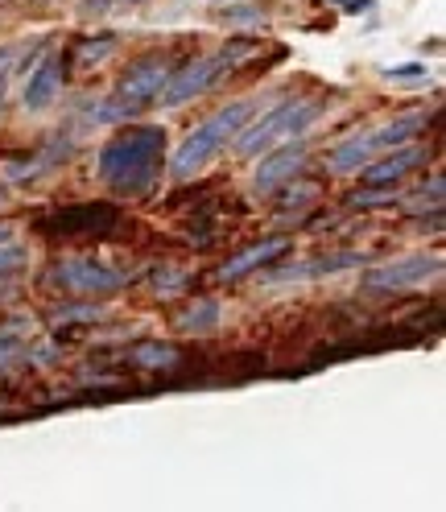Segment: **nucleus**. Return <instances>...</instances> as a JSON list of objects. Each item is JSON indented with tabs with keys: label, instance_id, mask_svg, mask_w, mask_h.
Here are the masks:
<instances>
[{
	"label": "nucleus",
	"instance_id": "nucleus-1",
	"mask_svg": "<svg viewBox=\"0 0 446 512\" xmlns=\"http://www.w3.org/2000/svg\"><path fill=\"white\" fill-rule=\"evenodd\" d=\"M166 170V133L153 124H137L116 133L95 153V178L116 195H149Z\"/></svg>",
	"mask_w": 446,
	"mask_h": 512
},
{
	"label": "nucleus",
	"instance_id": "nucleus-2",
	"mask_svg": "<svg viewBox=\"0 0 446 512\" xmlns=\"http://www.w3.org/2000/svg\"><path fill=\"white\" fill-rule=\"evenodd\" d=\"M252 112H257V104H248V100H236V104H228V108H219L215 116H207L195 133H190L178 149H174V157H166L170 162V174L182 182V178H190V174H199L211 157L228 145L240 128L252 120Z\"/></svg>",
	"mask_w": 446,
	"mask_h": 512
},
{
	"label": "nucleus",
	"instance_id": "nucleus-3",
	"mask_svg": "<svg viewBox=\"0 0 446 512\" xmlns=\"http://www.w3.org/2000/svg\"><path fill=\"white\" fill-rule=\"evenodd\" d=\"M323 112H327L323 100H294V95H285V100L273 104L261 120H248V124L240 128V133H236V153H240V157H257V153L273 149L277 141L302 137Z\"/></svg>",
	"mask_w": 446,
	"mask_h": 512
},
{
	"label": "nucleus",
	"instance_id": "nucleus-4",
	"mask_svg": "<svg viewBox=\"0 0 446 512\" xmlns=\"http://www.w3.org/2000/svg\"><path fill=\"white\" fill-rule=\"evenodd\" d=\"M422 128H426V112H405V116H397V120H389V124L372 128V133H356V137L339 141V145L327 153V166H331L335 174H356V170H364V166L372 162V153H385V149H393V145H405V141L418 137Z\"/></svg>",
	"mask_w": 446,
	"mask_h": 512
},
{
	"label": "nucleus",
	"instance_id": "nucleus-5",
	"mask_svg": "<svg viewBox=\"0 0 446 512\" xmlns=\"http://www.w3.org/2000/svg\"><path fill=\"white\" fill-rule=\"evenodd\" d=\"M170 79V62L166 58H141L129 67V75H124L116 83V95H112V104L95 112V120H129L137 108L153 104L157 100V91H162V83Z\"/></svg>",
	"mask_w": 446,
	"mask_h": 512
},
{
	"label": "nucleus",
	"instance_id": "nucleus-6",
	"mask_svg": "<svg viewBox=\"0 0 446 512\" xmlns=\"http://www.w3.org/2000/svg\"><path fill=\"white\" fill-rule=\"evenodd\" d=\"M50 281L58 285V290H67V294H112L120 290V285H129L133 273H124V269H108L104 261H91V256H79V261H58L50 269Z\"/></svg>",
	"mask_w": 446,
	"mask_h": 512
},
{
	"label": "nucleus",
	"instance_id": "nucleus-7",
	"mask_svg": "<svg viewBox=\"0 0 446 512\" xmlns=\"http://www.w3.org/2000/svg\"><path fill=\"white\" fill-rule=\"evenodd\" d=\"M223 71H228V62H223V54H207V58H190L182 62V67L162 83V91H157L153 104L162 108H182L186 100H195V95H203Z\"/></svg>",
	"mask_w": 446,
	"mask_h": 512
},
{
	"label": "nucleus",
	"instance_id": "nucleus-8",
	"mask_svg": "<svg viewBox=\"0 0 446 512\" xmlns=\"http://www.w3.org/2000/svg\"><path fill=\"white\" fill-rule=\"evenodd\" d=\"M442 273V256L438 252H418V256H405V261H389L364 277V290L380 294V290H413V285H426Z\"/></svg>",
	"mask_w": 446,
	"mask_h": 512
},
{
	"label": "nucleus",
	"instance_id": "nucleus-9",
	"mask_svg": "<svg viewBox=\"0 0 446 512\" xmlns=\"http://www.w3.org/2000/svg\"><path fill=\"white\" fill-rule=\"evenodd\" d=\"M422 157H426V149L422 145H393V149H385V157L380 162H368L364 170H360V178H364V186H397L409 170H418L422 166Z\"/></svg>",
	"mask_w": 446,
	"mask_h": 512
},
{
	"label": "nucleus",
	"instance_id": "nucleus-10",
	"mask_svg": "<svg viewBox=\"0 0 446 512\" xmlns=\"http://www.w3.org/2000/svg\"><path fill=\"white\" fill-rule=\"evenodd\" d=\"M58 62H62L58 54H42L38 67L25 71V87H21L25 112H46V108L58 100V75H62Z\"/></svg>",
	"mask_w": 446,
	"mask_h": 512
},
{
	"label": "nucleus",
	"instance_id": "nucleus-11",
	"mask_svg": "<svg viewBox=\"0 0 446 512\" xmlns=\"http://www.w3.org/2000/svg\"><path fill=\"white\" fill-rule=\"evenodd\" d=\"M306 166V141H281L269 157H265V162L257 166V186L261 190H273V186H281L285 178H290V174H298Z\"/></svg>",
	"mask_w": 446,
	"mask_h": 512
},
{
	"label": "nucleus",
	"instance_id": "nucleus-12",
	"mask_svg": "<svg viewBox=\"0 0 446 512\" xmlns=\"http://www.w3.org/2000/svg\"><path fill=\"white\" fill-rule=\"evenodd\" d=\"M290 252V240L285 236H273V240H261V244H252V248H244V252H236L228 265H219V277L223 281H240V277H248V273H257L261 265H269V261H277V256H285Z\"/></svg>",
	"mask_w": 446,
	"mask_h": 512
},
{
	"label": "nucleus",
	"instance_id": "nucleus-13",
	"mask_svg": "<svg viewBox=\"0 0 446 512\" xmlns=\"http://www.w3.org/2000/svg\"><path fill=\"white\" fill-rule=\"evenodd\" d=\"M219 323H223V306L215 298H203V302H195L178 318V331H186V335H211Z\"/></svg>",
	"mask_w": 446,
	"mask_h": 512
},
{
	"label": "nucleus",
	"instance_id": "nucleus-14",
	"mask_svg": "<svg viewBox=\"0 0 446 512\" xmlns=\"http://www.w3.org/2000/svg\"><path fill=\"white\" fill-rule=\"evenodd\" d=\"M129 360L141 368H174L178 364V351L170 343H141L129 351Z\"/></svg>",
	"mask_w": 446,
	"mask_h": 512
},
{
	"label": "nucleus",
	"instance_id": "nucleus-15",
	"mask_svg": "<svg viewBox=\"0 0 446 512\" xmlns=\"http://www.w3.org/2000/svg\"><path fill=\"white\" fill-rule=\"evenodd\" d=\"M223 21H228V25H265V13H261V9H248V5H236V0H228V9H223Z\"/></svg>",
	"mask_w": 446,
	"mask_h": 512
},
{
	"label": "nucleus",
	"instance_id": "nucleus-16",
	"mask_svg": "<svg viewBox=\"0 0 446 512\" xmlns=\"http://www.w3.org/2000/svg\"><path fill=\"white\" fill-rule=\"evenodd\" d=\"M393 199H397L393 190H376V186H368L364 195H356V199H352V207H389Z\"/></svg>",
	"mask_w": 446,
	"mask_h": 512
},
{
	"label": "nucleus",
	"instance_id": "nucleus-17",
	"mask_svg": "<svg viewBox=\"0 0 446 512\" xmlns=\"http://www.w3.org/2000/svg\"><path fill=\"white\" fill-rule=\"evenodd\" d=\"M25 356V343L17 339V335H0V368H9L13 360H21Z\"/></svg>",
	"mask_w": 446,
	"mask_h": 512
},
{
	"label": "nucleus",
	"instance_id": "nucleus-18",
	"mask_svg": "<svg viewBox=\"0 0 446 512\" xmlns=\"http://www.w3.org/2000/svg\"><path fill=\"white\" fill-rule=\"evenodd\" d=\"M157 290H162L166 298L178 294V290H186V273H170V269H162V273H157Z\"/></svg>",
	"mask_w": 446,
	"mask_h": 512
},
{
	"label": "nucleus",
	"instance_id": "nucleus-19",
	"mask_svg": "<svg viewBox=\"0 0 446 512\" xmlns=\"http://www.w3.org/2000/svg\"><path fill=\"white\" fill-rule=\"evenodd\" d=\"M112 50H116V38H100V42H87V46H83V62H91V58L100 62V58H108Z\"/></svg>",
	"mask_w": 446,
	"mask_h": 512
},
{
	"label": "nucleus",
	"instance_id": "nucleus-20",
	"mask_svg": "<svg viewBox=\"0 0 446 512\" xmlns=\"http://www.w3.org/2000/svg\"><path fill=\"white\" fill-rule=\"evenodd\" d=\"M385 79H426V62H409V67H385Z\"/></svg>",
	"mask_w": 446,
	"mask_h": 512
},
{
	"label": "nucleus",
	"instance_id": "nucleus-21",
	"mask_svg": "<svg viewBox=\"0 0 446 512\" xmlns=\"http://www.w3.org/2000/svg\"><path fill=\"white\" fill-rule=\"evenodd\" d=\"M9 79H13V67L0 62V108H5V91H9Z\"/></svg>",
	"mask_w": 446,
	"mask_h": 512
},
{
	"label": "nucleus",
	"instance_id": "nucleus-22",
	"mask_svg": "<svg viewBox=\"0 0 446 512\" xmlns=\"http://www.w3.org/2000/svg\"><path fill=\"white\" fill-rule=\"evenodd\" d=\"M331 5H339L343 13H364V9H368V0H331Z\"/></svg>",
	"mask_w": 446,
	"mask_h": 512
},
{
	"label": "nucleus",
	"instance_id": "nucleus-23",
	"mask_svg": "<svg viewBox=\"0 0 446 512\" xmlns=\"http://www.w3.org/2000/svg\"><path fill=\"white\" fill-rule=\"evenodd\" d=\"M13 54H17V46H0V62H9Z\"/></svg>",
	"mask_w": 446,
	"mask_h": 512
},
{
	"label": "nucleus",
	"instance_id": "nucleus-24",
	"mask_svg": "<svg viewBox=\"0 0 446 512\" xmlns=\"http://www.w3.org/2000/svg\"><path fill=\"white\" fill-rule=\"evenodd\" d=\"M215 5H228V0H215Z\"/></svg>",
	"mask_w": 446,
	"mask_h": 512
}]
</instances>
